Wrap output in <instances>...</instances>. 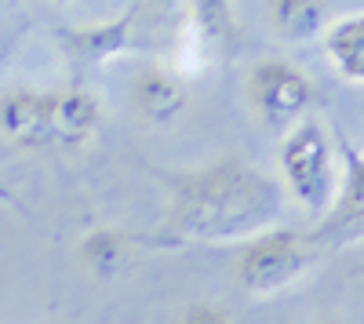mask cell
<instances>
[{
	"mask_svg": "<svg viewBox=\"0 0 364 324\" xmlns=\"http://www.w3.org/2000/svg\"><path fill=\"white\" fill-rule=\"evenodd\" d=\"M284 186L262 168L223 157L171 175L164 233L178 244L248 241L281 222Z\"/></svg>",
	"mask_w": 364,
	"mask_h": 324,
	"instance_id": "cell-1",
	"label": "cell"
},
{
	"mask_svg": "<svg viewBox=\"0 0 364 324\" xmlns=\"http://www.w3.org/2000/svg\"><path fill=\"white\" fill-rule=\"evenodd\" d=\"M281 168V186L310 219H328L339 200V164H336V146H331L324 124L317 117H302L281 135L277 150Z\"/></svg>",
	"mask_w": 364,
	"mask_h": 324,
	"instance_id": "cell-2",
	"label": "cell"
},
{
	"mask_svg": "<svg viewBox=\"0 0 364 324\" xmlns=\"http://www.w3.org/2000/svg\"><path fill=\"white\" fill-rule=\"evenodd\" d=\"M314 262H317V252L306 233L277 222L255 233V237L240 241V252L233 259V277L248 296L269 299L277 291L291 288L302 274H310Z\"/></svg>",
	"mask_w": 364,
	"mask_h": 324,
	"instance_id": "cell-3",
	"label": "cell"
},
{
	"mask_svg": "<svg viewBox=\"0 0 364 324\" xmlns=\"http://www.w3.org/2000/svg\"><path fill=\"white\" fill-rule=\"evenodd\" d=\"M248 106L266 128H291L314 106V80L295 63L277 55H266L248 73Z\"/></svg>",
	"mask_w": 364,
	"mask_h": 324,
	"instance_id": "cell-4",
	"label": "cell"
},
{
	"mask_svg": "<svg viewBox=\"0 0 364 324\" xmlns=\"http://www.w3.org/2000/svg\"><path fill=\"white\" fill-rule=\"evenodd\" d=\"M0 142L11 150H51V87L8 84L0 92Z\"/></svg>",
	"mask_w": 364,
	"mask_h": 324,
	"instance_id": "cell-5",
	"label": "cell"
},
{
	"mask_svg": "<svg viewBox=\"0 0 364 324\" xmlns=\"http://www.w3.org/2000/svg\"><path fill=\"white\" fill-rule=\"evenodd\" d=\"M132 109L139 113V121L149 128H164L175 124L190 106V92H186V80L175 77L168 66H142L132 84Z\"/></svg>",
	"mask_w": 364,
	"mask_h": 324,
	"instance_id": "cell-6",
	"label": "cell"
},
{
	"mask_svg": "<svg viewBox=\"0 0 364 324\" xmlns=\"http://www.w3.org/2000/svg\"><path fill=\"white\" fill-rule=\"evenodd\" d=\"M135 26H139V11H124L106 22L58 29V40H63L70 58H77L84 66H99V63H109V58L135 48Z\"/></svg>",
	"mask_w": 364,
	"mask_h": 324,
	"instance_id": "cell-7",
	"label": "cell"
},
{
	"mask_svg": "<svg viewBox=\"0 0 364 324\" xmlns=\"http://www.w3.org/2000/svg\"><path fill=\"white\" fill-rule=\"evenodd\" d=\"M102 128V102L87 87H51V150H80Z\"/></svg>",
	"mask_w": 364,
	"mask_h": 324,
	"instance_id": "cell-8",
	"label": "cell"
},
{
	"mask_svg": "<svg viewBox=\"0 0 364 324\" xmlns=\"http://www.w3.org/2000/svg\"><path fill=\"white\" fill-rule=\"evenodd\" d=\"M132 255H135L132 233L117 230V226H95V230H87L84 237L77 241V262H80V270L87 277H99V281H109L117 274H124Z\"/></svg>",
	"mask_w": 364,
	"mask_h": 324,
	"instance_id": "cell-9",
	"label": "cell"
},
{
	"mask_svg": "<svg viewBox=\"0 0 364 324\" xmlns=\"http://www.w3.org/2000/svg\"><path fill=\"white\" fill-rule=\"evenodd\" d=\"M266 18L284 44H306L328 29V0H266Z\"/></svg>",
	"mask_w": 364,
	"mask_h": 324,
	"instance_id": "cell-10",
	"label": "cell"
},
{
	"mask_svg": "<svg viewBox=\"0 0 364 324\" xmlns=\"http://www.w3.org/2000/svg\"><path fill=\"white\" fill-rule=\"evenodd\" d=\"M211 51H215V40L208 37V29L197 22V15L186 8L171 29V44H168V70L182 80H193L211 66Z\"/></svg>",
	"mask_w": 364,
	"mask_h": 324,
	"instance_id": "cell-11",
	"label": "cell"
},
{
	"mask_svg": "<svg viewBox=\"0 0 364 324\" xmlns=\"http://www.w3.org/2000/svg\"><path fill=\"white\" fill-rule=\"evenodd\" d=\"M321 40H324L328 58L336 63V70L346 80L364 84V11H353V15L328 22Z\"/></svg>",
	"mask_w": 364,
	"mask_h": 324,
	"instance_id": "cell-12",
	"label": "cell"
},
{
	"mask_svg": "<svg viewBox=\"0 0 364 324\" xmlns=\"http://www.w3.org/2000/svg\"><path fill=\"white\" fill-rule=\"evenodd\" d=\"M328 226H350V222H364V153H350L343 186H339V200L331 215L324 219Z\"/></svg>",
	"mask_w": 364,
	"mask_h": 324,
	"instance_id": "cell-13",
	"label": "cell"
},
{
	"mask_svg": "<svg viewBox=\"0 0 364 324\" xmlns=\"http://www.w3.org/2000/svg\"><path fill=\"white\" fill-rule=\"evenodd\" d=\"M175 324H237V320L230 310H223L215 303H190V306H182Z\"/></svg>",
	"mask_w": 364,
	"mask_h": 324,
	"instance_id": "cell-14",
	"label": "cell"
},
{
	"mask_svg": "<svg viewBox=\"0 0 364 324\" xmlns=\"http://www.w3.org/2000/svg\"><path fill=\"white\" fill-rule=\"evenodd\" d=\"M186 8L190 0H139L135 4L139 15H157V18H175V22L186 15Z\"/></svg>",
	"mask_w": 364,
	"mask_h": 324,
	"instance_id": "cell-15",
	"label": "cell"
},
{
	"mask_svg": "<svg viewBox=\"0 0 364 324\" xmlns=\"http://www.w3.org/2000/svg\"><path fill=\"white\" fill-rule=\"evenodd\" d=\"M55 4H63V8H77V4H91V0H55Z\"/></svg>",
	"mask_w": 364,
	"mask_h": 324,
	"instance_id": "cell-16",
	"label": "cell"
},
{
	"mask_svg": "<svg viewBox=\"0 0 364 324\" xmlns=\"http://www.w3.org/2000/svg\"><path fill=\"white\" fill-rule=\"evenodd\" d=\"M314 324H346V320H336V317H324V320H314Z\"/></svg>",
	"mask_w": 364,
	"mask_h": 324,
	"instance_id": "cell-17",
	"label": "cell"
}]
</instances>
